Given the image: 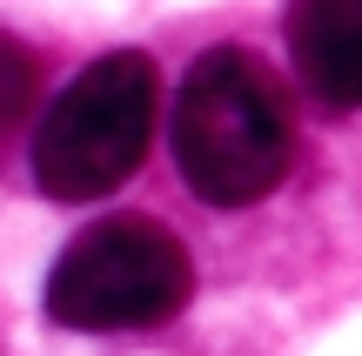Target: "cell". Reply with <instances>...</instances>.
Returning <instances> with one entry per match:
<instances>
[{
	"label": "cell",
	"mask_w": 362,
	"mask_h": 356,
	"mask_svg": "<svg viewBox=\"0 0 362 356\" xmlns=\"http://www.w3.org/2000/svg\"><path fill=\"white\" fill-rule=\"evenodd\" d=\"M40 94V74H34V54L21 47L13 34H0V142H7L13 128L27 121V108H34Z\"/></svg>",
	"instance_id": "5b68a950"
},
{
	"label": "cell",
	"mask_w": 362,
	"mask_h": 356,
	"mask_svg": "<svg viewBox=\"0 0 362 356\" xmlns=\"http://www.w3.org/2000/svg\"><path fill=\"white\" fill-rule=\"evenodd\" d=\"M288 148H296V121L282 81L248 47H208L175 101L181 182L215 209H248L288 175Z\"/></svg>",
	"instance_id": "6da1fadb"
},
{
	"label": "cell",
	"mask_w": 362,
	"mask_h": 356,
	"mask_svg": "<svg viewBox=\"0 0 362 356\" xmlns=\"http://www.w3.org/2000/svg\"><path fill=\"white\" fill-rule=\"evenodd\" d=\"M288 54L309 94L329 108H362V0H296Z\"/></svg>",
	"instance_id": "277c9868"
},
{
	"label": "cell",
	"mask_w": 362,
	"mask_h": 356,
	"mask_svg": "<svg viewBox=\"0 0 362 356\" xmlns=\"http://www.w3.org/2000/svg\"><path fill=\"white\" fill-rule=\"evenodd\" d=\"M161 81L155 61L134 47L88 61L61 94L47 101L34 128V182L54 202H101L141 168L155 134Z\"/></svg>",
	"instance_id": "7a4b0ae2"
},
{
	"label": "cell",
	"mask_w": 362,
	"mask_h": 356,
	"mask_svg": "<svg viewBox=\"0 0 362 356\" xmlns=\"http://www.w3.org/2000/svg\"><path fill=\"white\" fill-rule=\"evenodd\" d=\"M194 289L188 249L155 222H94L54 255L47 316L61 330H155Z\"/></svg>",
	"instance_id": "3957f363"
}]
</instances>
